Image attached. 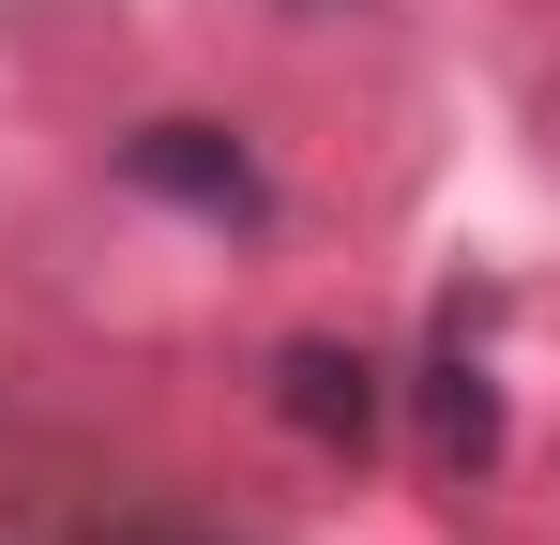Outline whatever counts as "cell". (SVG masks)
Segmentation results:
<instances>
[{
    "label": "cell",
    "mask_w": 560,
    "mask_h": 545,
    "mask_svg": "<svg viewBox=\"0 0 560 545\" xmlns=\"http://www.w3.org/2000/svg\"><path fill=\"white\" fill-rule=\"evenodd\" d=\"M121 182L137 197H183V212H258V167H243V137L228 121H152V137H121Z\"/></svg>",
    "instance_id": "6da1fadb"
},
{
    "label": "cell",
    "mask_w": 560,
    "mask_h": 545,
    "mask_svg": "<svg viewBox=\"0 0 560 545\" xmlns=\"http://www.w3.org/2000/svg\"><path fill=\"white\" fill-rule=\"evenodd\" d=\"M273 409H288L318 454H364V440H378V363L334 349V334H303V349L273 363Z\"/></svg>",
    "instance_id": "7a4b0ae2"
},
{
    "label": "cell",
    "mask_w": 560,
    "mask_h": 545,
    "mask_svg": "<svg viewBox=\"0 0 560 545\" xmlns=\"http://www.w3.org/2000/svg\"><path fill=\"white\" fill-rule=\"evenodd\" d=\"M424 409H440V454H455V469H485V454H500V394H485L469 363H440V394H424Z\"/></svg>",
    "instance_id": "3957f363"
}]
</instances>
